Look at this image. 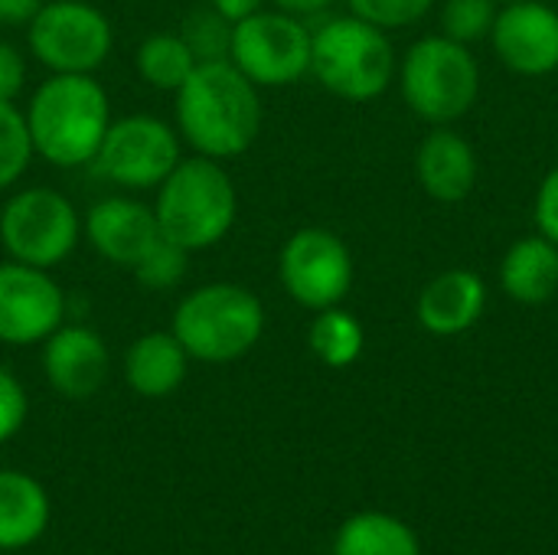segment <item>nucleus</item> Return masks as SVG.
Listing matches in <instances>:
<instances>
[{
    "mask_svg": "<svg viewBox=\"0 0 558 555\" xmlns=\"http://www.w3.org/2000/svg\"><path fill=\"white\" fill-rule=\"evenodd\" d=\"M82 229L92 249L118 268H134L147 255V249L160 239L154 209L131 196L98 200L88 209Z\"/></svg>",
    "mask_w": 558,
    "mask_h": 555,
    "instance_id": "nucleus-14",
    "label": "nucleus"
},
{
    "mask_svg": "<svg viewBox=\"0 0 558 555\" xmlns=\"http://www.w3.org/2000/svg\"><path fill=\"white\" fill-rule=\"evenodd\" d=\"M209 7H213L222 20L239 23V20H245V16H252V13L265 10V0H209Z\"/></svg>",
    "mask_w": 558,
    "mask_h": 555,
    "instance_id": "nucleus-32",
    "label": "nucleus"
},
{
    "mask_svg": "<svg viewBox=\"0 0 558 555\" xmlns=\"http://www.w3.org/2000/svg\"><path fill=\"white\" fill-rule=\"evenodd\" d=\"M180 131L150 114H131L108 124V134L95 154V170L131 190H150L167 180L180 164Z\"/></svg>",
    "mask_w": 558,
    "mask_h": 555,
    "instance_id": "nucleus-11",
    "label": "nucleus"
},
{
    "mask_svg": "<svg viewBox=\"0 0 558 555\" xmlns=\"http://www.w3.org/2000/svg\"><path fill=\"white\" fill-rule=\"evenodd\" d=\"M26 128L33 150L52 167H85L95 160L108 124V92L78 72H52L29 98Z\"/></svg>",
    "mask_w": 558,
    "mask_h": 555,
    "instance_id": "nucleus-2",
    "label": "nucleus"
},
{
    "mask_svg": "<svg viewBox=\"0 0 558 555\" xmlns=\"http://www.w3.org/2000/svg\"><path fill=\"white\" fill-rule=\"evenodd\" d=\"M271 3H275V10H284L291 16H314V13L327 10L333 0H271Z\"/></svg>",
    "mask_w": 558,
    "mask_h": 555,
    "instance_id": "nucleus-33",
    "label": "nucleus"
},
{
    "mask_svg": "<svg viewBox=\"0 0 558 555\" xmlns=\"http://www.w3.org/2000/svg\"><path fill=\"white\" fill-rule=\"evenodd\" d=\"M314 33L301 16L284 10H258L232 23L229 62L258 88H284L311 72Z\"/></svg>",
    "mask_w": 558,
    "mask_h": 555,
    "instance_id": "nucleus-7",
    "label": "nucleus"
},
{
    "mask_svg": "<svg viewBox=\"0 0 558 555\" xmlns=\"http://www.w3.org/2000/svg\"><path fill=\"white\" fill-rule=\"evenodd\" d=\"M487 307V285L471 268H448L435 275L415 304V317L422 330L435 337H458L468 334Z\"/></svg>",
    "mask_w": 558,
    "mask_h": 555,
    "instance_id": "nucleus-17",
    "label": "nucleus"
},
{
    "mask_svg": "<svg viewBox=\"0 0 558 555\" xmlns=\"http://www.w3.org/2000/svg\"><path fill=\"white\" fill-rule=\"evenodd\" d=\"M154 216L163 239L186 252H199L229 236L239 216V193L219 160L203 154L180 157L157 186Z\"/></svg>",
    "mask_w": 558,
    "mask_h": 555,
    "instance_id": "nucleus-3",
    "label": "nucleus"
},
{
    "mask_svg": "<svg viewBox=\"0 0 558 555\" xmlns=\"http://www.w3.org/2000/svg\"><path fill=\"white\" fill-rule=\"evenodd\" d=\"M500 288L517 304L536 307L558 294V245L546 236L517 239L500 258Z\"/></svg>",
    "mask_w": 558,
    "mask_h": 555,
    "instance_id": "nucleus-18",
    "label": "nucleus"
},
{
    "mask_svg": "<svg viewBox=\"0 0 558 555\" xmlns=\"http://www.w3.org/2000/svg\"><path fill=\"white\" fill-rule=\"evenodd\" d=\"M173 337L190 360L232 363L245 357L265 334L262 301L232 281H213L190 291L173 311Z\"/></svg>",
    "mask_w": 558,
    "mask_h": 555,
    "instance_id": "nucleus-5",
    "label": "nucleus"
},
{
    "mask_svg": "<svg viewBox=\"0 0 558 555\" xmlns=\"http://www.w3.org/2000/svg\"><path fill=\"white\" fill-rule=\"evenodd\" d=\"M199 65L193 46L183 39V33H154L137 49V72L150 88L177 92L193 69Z\"/></svg>",
    "mask_w": 558,
    "mask_h": 555,
    "instance_id": "nucleus-23",
    "label": "nucleus"
},
{
    "mask_svg": "<svg viewBox=\"0 0 558 555\" xmlns=\"http://www.w3.org/2000/svg\"><path fill=\"white\" fill-rule=\"evenodd\" d=\"M43 373L59 396L88 399L108 379V347L92 327H59L43 340Z\"/></svg>",
    "mask_w": 558,
    "mask_h": 555,
    "instance_id": "nucleus-15",
    "label": "nucleus"
},
{
    "mask_svg": "<svg viewBox=\"0 0 558 555\" xmlns=\"http://www.w3.org/2000/svg\"><path fill=\"white\" fill-rule=\"evenodd\" d=\"M190 353L173 337V330H150L137 337L124 357V379L144 399H163L177 393L186 379Z\"/></svg>",
    "mask_w": 558,
    "mask_h": 555,
    "instance_id": "nucleus-19",
    "label": "nucleus"
},
{
    "mask_svg": "<svg viewBox=\"0 0 558 555\" xmlns=\"http://www.w3.org/2000/svg\"><path fill=\"white\" fill-rule=\"evenodd\" d=\"M311 75L337 98L373 101L399 75L392 39L386 29L356 13L333 16L314 29Z\"/></svg>",
    "mask_w": 558,
    "mask_h": 555,
    "instance_id": "nucleus-4",
    "label": "nucleus"
},
{
    "mask_svg": "<svg viewBox=\"0 0 558 555\" xmlns=\"http://www.w3.org/2000/svg\"><path fill=\"white\" fill-rule=\"evenodd\" d=\"M177 131L203 157L229 160L262 134V95L229 59H206L173 92Z\"/></svg>",
    "mask_w": 558,
    "mask_h": 555,
    "instance_id": "nucleus-1",
    "label": "nucleus"
},
{
    "mask_svg": "<svg viewBox=\"0 0 558 555\" xmlns=\"http://www.w3.org/2000/svg\"><path fill=\"white\" fill-rule=\"evenodd\" d=\"M477 154L451 124H435L415 150L418 186L438 203H461L477 186Z\"/></svg>",
    "mask_w": 558,
    "mask_h": 555,
    "instance_id": "nucleus-16",
    "label": "nucleus"
},
{
    "mask_svg": "<svg viewBox=\"0 0 558 555\" xmlns=\"http://www.w3.org/2000/svg\"><path fill=\"white\" fill-rule=\"evenodd\" d=\"M46 0H0V23L3 26H29Z\"/></svg>",
    "mask_w": 558,
    "mask_h": 555,
    "instance_id": "nucleus-31",
    "label": "nucleus"
},
{
    "mask_svg": "<svg viewBox=\"0 0 558 555\" xmlns=\"http://www.w3.org/2000/svg\"><path fill=\"white\" fill-rule=\"evenodd\" d=\"M350 13L376 23L379 29H402L418 23L438 0H347Z\"/></svg>",
    "mask_w": 558,
    "mask_h": 555,
    "instance_id": "nucleus-27",
    "label": "nucleus"
},
{
    "mask_svg": "<svg viewBox=\"0 0 558 555\" xmlns=\"http://www.w3.org/2000/svg\"><path fill=\"white\" fill-rule=\"evenodd\" d=\"M33 154L26 114L13 101H0V190L13 186L26 173Z\"/></svg>",
    "mask_w": 558,
    "mask_h": 555,
    "instance_id": "nucleus-24",
    "label": "nucleus"
},
{
    "mask_svg": "<svg viewBox=\"0 0 558 555\" xmlns=\"http://www.w3.org/2000/svg\"><path fill=\"white\" fill-rule=\"evenodd\" d=\"M29 52L49 72L92 75L111 52L108 16L85 0H49L29 20Z\"/></svg>",
    "mask_w": 558,
    "mask_h": 555,
    "instance_id": "nucleus-9",
    "label": "nucleus"
},
{
    "mask_svg": "<svg viewBox=\"0 0 558 555\" xmlns=\"http://www.w3.org/2000/svg\"><path fill=\"white\" fill-rule=\"evenodd\" d=\"M333 555H422V546L415 530L399 517L366 510L337 530Z\"/></svg>",
    "mask_w": 558,
    "mask_h": 555,
    "instance_id": "nucleus-21",
    "label": "nucleus"
},
{
    "mask_svg": "<svg viewBox=\"0 0 558 555\" xmlns=\"http://www.w3.org/2000/svg\"><path fill=\"white\" fill-rule=\"evenodd\" d=\"M533 213H536V229H539V236L553 239L558 245V164L543 177V183H539V190H536Z\"/></svg>",
    "mask_w": 558,
    "mask_h": 555,
    "instance_id": "nucleus-29",
    "label": "nucleus"
},
{
    "mask_svg": "<svg viewBox=\"0 0 558 555\" xmlns=\"http://www.w3.org/2000/svg\"><path fill=\"white\" fill-rule=\"evenodd\" d=\"M186 255H190L186 249H180L177 242H170V239L160 236L131 272L137 275V281L144 288H150V291H170L186 275Z\"/></svg>",
    "mask_w": 558,
    "mask_h": 555,
    "instance_id": "nucleus-26",
    "label": "nucleus"
},
{
    "mask_svg": "<svg viewBox=\"0 0 558 555\" xmlns=\"http://www.w3.org/2000/svg\"><path fill=\"white\" fill-rule=\"evenodd\" d=\"M26 393L20 386V379L7 370H0V445L10 442L23 422H26Z\"/></svg>",
    "mask_w": 558,
    "mask_h": 555,
    "instance_id": "nucleus-28",
    "label": "nucleus"
},
{
    "mask_svg": "<svg viewBox=\"0 0 558 555\" xmlns=\"http://www.w3.org/2000/svg\"><path fill=\"white\" fill-rule=\"evenodd\" d=\"M497 13H500V0H445L441 3V33L464 46L490 39Z\"/></svg>",
    "mask_w": 558,
    "mask_h": 555,
    "instance_id": "nucleus-25",
    "label": "nucleus"
},
{
    "mask_svg": "<svg viewBox=\"0 0 558 555\" xmlns=\"http://www.w3.org/2000/svg\"><path fill=\"white\" fill-rule=\"evenodd\" d=\"M65 294L52 281L49 268L3 262L0 265V343L29 347L43 343L62 327Z\"/></svg>",
    "mask_w": 558,
    "mask_h": 555,
    "instance_id": "nucleus-12",
    "label": "nucleus"
},
{
    "mask_svg": "<svg viewBox=\"0 0 558 555\" xmlns=\"http://www.w3.org/2000/svg\"><path fill=\"white\" fill-rule=\"evenodd\" d=\"M500 3H513V0H500Z\"/></svg>",
    "mask_w": 558,
    "mask_h": 555,
    "instance_id": "nucleus-34",
    "label": "nucleus"
},
{
    "mask_svg": "<svg viewBox=\"0 0 558 555\" xmlns=\"http://www.w3.org/2000/svg\"><path fill=\"white\" fill-rule=\"evenodd\" d=\"M307 343H311V353L324 366L347 370V366H353L363 357L366 330L356 321V314H350V311H343L337 304V307L317 311V317H314V324L307 330Z\"/></svg>",
    "mask_w": 558,
    "mask_h": 555,
    "instance_id": "nucleus-22",
    "label": "nucleus"
},
{
    "mask_svg": "<svg viewBox=\"0 0 558 555\" xmlns=\"http://www.w3.org/2000/svg\"><path fill=\"white\" fill-rule=\"evenodd\" d=\"M278 278L288 298L307 311H327L343 304V298L353 288L356 268L347 242L324 229L307 226L298 229L278 255Z\"/></svg>",
    "mask_w": 558,
    "mask_h": 555,
    "instance_id": "nucleus-10",
    "label": "nucleus"
},
{
    "mask_svg": "<svg viewBox=\"0 0 558 555\" xmlns=\"http://www.w3.org/2000/svg\"><path fill=\"white\" fill-rule=\"evenodd\" d=\"M26 82V62L13 43L0 39V101H13L23 92Z\"/></svg>",
    "mask_w": 558,
    "mask_h": 555,
    "instance_id": "nucleus-30",
    "label": "nucleus"
},
{
    "mask_svg": "<svg viewBox=\"0 0 558 555\" xmlns=\"http://www.w3.org/2000/svg\"><path fill=\"white\" fill-rule=\"evenodd\" d=\"M497 59L526 79H539L558 69V10L546 0L504 3L490 29Z\"/></svg>",
    "mask_w": 558,
    "mask_h": 555,
    "instance_id": "nucleus-13",
    "label": "nucleus"
},
{
    "mask_svg": "<svg viewBox=\"0 0 558 555\" xmlns=\"http://www.w3.org/2000/svg\"><path fill=\"white\" fill-rule=\"evenodd\" d=\"M399 88L405 105L435 124L461 121L481 95V65L471 46L438 36H422L409 46L399 65Z\"/></svg>",
    "mask_w": 558,
    "mask_h": 555,
    "instance_id": "nucleus-6",
    "label": "nucleus"
},
{
    "mask_svg": "<svg viewBox=\"0 0 558 555\" xmlns=\"http://www.w3.org/2000/svg\"><path fill=\"white\" fill-rule=\"evenodd\" d=\"M49 527V497L43 484L20 471H0V550H26Z\"/></svg>",
    "mask_w": 558,
    "mask_h": 555,
    "instance_id": "nucleus-20",
    "label": "nucleus"
},
{
    "mask_svg": "<svg viewBox=\"0 0 558 555\" xmlns=\"http://www.w3.org/2000/svg\"><path fill=\"white\" fill-rule=\"evenodd\" d=\"M78 213L75 206L49 190V186H26L13 193L0 213V242L13 262L52 268L72 255L78 245Z\"/></svg>",
    "mask_w": 558,
    "mask_h": 555,
    "instance_id": "nucleus-8",
    "label": "nucleus"
}]
</instances>
